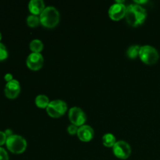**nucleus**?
Returning <instances> with one entry per match:
<instances>
[{
	"label": "nucleus",
	"mask_w": 160,
	"mask_h": 160,
	"mask_svg": "<svg viewBox=\"0 0 160 160\" xmlns=\"http://www.w3.org/2000/svg\"><path fill=\"white\" fill-rule=\"evenodd\" d=\"M6 145L11 152L20 154L26 150L28 144L24 138L18 134H12L7 138Z\"/></svg>",
	"instance_id": "obj_3"
},
{
	"label": "nucleus",
	"mask_w": 160,
	"mask_h": 160,
	"mask_svg": "<svg viewBox=\"0 0 160 160\" xmlns=\"http://www.w3.org/2000/svg\"><path fill=\"white\" fill-rule=\"evenodd\" d=\"M116 142H117V140H116V137L114 136V134H111V133H107L103 135L102 143L105 146L113 147Z\"/></svg>",
	"instance_id": "obj_15"
},
{
	"label": "nucleus",
	"mask_w": 160,
	"mask_h": 160,
	"mask_svg": "<svg viewBox=\"0 0 160 160\" xmlns=\"http://www.w3.org/2000/svg\"><path fill=\"white\" fill-rule=\"evenodd\" d=\"M127 6L123 3L116 2L109 7V16L112 20H120L125 17Z\"/></svg>",
	"instance_id": "obj_8"
},
{
	"label": "nucleus",
	"mask_w": 160,
	"mask_h": 160,
	"mask_svg": "<svg viewBox=\"0 0 160 160\" xmlns=\"http://www.w3.org/2000/svg\"><path fill=\"white\" fill-rule=\"evenodd\" d=\"M44 63V57L42 53L31 52L27 58V66L32 70H38Z\"/></svg>",
	"instance_id": "obj_9"
},
{
	"label": "nucleus",
	"mask_w": 160,
	"mask_h": 160,
	"mask_svg": "<svg viewBox=\"0 0 160 160\" xmlns=\"http://www.w3.org/2000/svg\"><path fill=\"white\" fill-rule=\"evenodd\" d=\"M5 80H6L7 82L12 81V80H13V78H12V75L11 74V73H6V74L5 75Z\"/></svg>",
	"instance_id": "obj_22"
},
{
	"label": "nucleus",
	"mask_w": 160,
	"mask_h": 160,
	"mask_svg": "<svg viewBox=\"0 0 160 160\" xmlns=\"http://www.w3.org/2000/svg\"><path fill=\"white\" fill-rule=\"evenodd\" d=\"M69 119L72 124L81 127L82 125H84L86 120H87V117L83 109L74 106V107L70 108L69 110Z\"/></svg>",
	"instance_id": "obj_6"
},
{
	"label": "nucleus",
	"mask_w": 160,
	"mask_h": 160,
	"mask_svg": "<svg viewBox=\"0 0 160 160\" xmlns=\"http://www.w3.org/2000/svg\"><path fill=\"white\" fill-rule=\"evenodd\" d=\"M39 17L41 23L45 28H54L59 21V12L54 6H46Z\"/></svg>",
	"instance_id": "obj_2"
},
{
	"label": "nucleus",
	"mask_w": 160,
	"mask_h": 160,
	"mask_svg": "<svg viewBox=\"0 0 160 160\" xmlns=\"http://www.w3.org/2000/svg\"><path fill=\"white\" fill-rule=\"evenodd\" d=\"M6 140H7V137H6L5 132L0 131V147H1V145H4L6 143Z\"/></svg>",
	"instance_id": "obj_21"
},
{
	"label": "nucleus",
	"mask_w": 160,
	"mask_h": 160,
	"mask_svg": "<svg viewBox=\"0 0 160 160\" xmlns=\"http://www.w3.org/2000/svg\"><path fill=\"white\" fill-rule=\"evenodd\" d=\"M77 134L82 142H89L94 137V130L89 125H82L78 128Z\"/></svg>",
	"instance_id": "obj_11"
},
{
	"label": "nucleus",
	"mask_w": 160,
	"mask_h": 160,
	"mask_svg": "<svg viewBox=\"0 0 160 160\" xmlns=\"http://www.w3.org/2000/svg\"><path fill=\"white\" fill-rule=\"evenodd\" d=\"M45 7V2L42 0H31L28 3V9L34 15L40 16Z\"/></svg>",
	"instance_id": "obj_12"
},
{
	"label": "nucleus",
	"mask_w": 160,
	"mask_h": 160,
	"mask_svg": "<svg viewBox=\"0 0 160 160\" xmlns=\"http://www.w3.org/2000/svg\"><path fill=\"white\" fill-rule=\"evenodd\" d=\"M8 57V51L6 47L0 42V61L4 60Z\"/></svg>",
	"instance_id": "obj_18"
},
{
	"label": "nucleus",
	"mask_w": 160,
	"mask_h": 160,
	"mask_svg": "<svg viewBox=\"0 0 160 160\" xmlns=\"http://www.w3.org/2000/svg\"><path fill=\"white\" fill-rule=\"evenodd\" d=\"M113 153L117 158L126 159L131 156V148L129 144L125 141H118L112 147Z\"/></svg>",
	"instance_id": "obj_7"
},
{
	"label": "nucleus",
	"mask_w": 160,
	"mask_h": 160,
	"mask_svg": "<svg viewBox=\"0 0 160 160\" xmlns=\"http://www.w3.org/2000/svg\"><path fill=\"white\" fill-rule=\"evenodd\" d=\"M20 92V84L17 80H12L6 83L5 87V95L7 98H15L18 96Z\"/></svg>",
	"instance_id": "obj_10"
},
{
	"label": "nucleus",
	"mask_w": 160,
	"mask_h": 160,
	"mask_svg": "<svg viewBox=\"0 0 160 160\" xmlns=\"http://www.w3.org/2000/svg\"><path fill=\"white\" fill-rule=\"evenodd\" d=\"M67 110V104L60 99L52 100L47 106V113L53 118H58L64 115Z\"/></svg>",
	"instance_id": "obj_5"
},
{
	"label": "nucleus",
	"mask_w": 160,
	"mask_h": 160,
	"mask_svg": "<svg viewBox=\"0 0 160 160\" xmlns=\"http://www.w3.org/2000/svg\"><path fill=\"white\" fill-rule=\"evenodd\" d=\"M139 57L143 62L148 65H152L158 61L159 54L157 49L152 45H143L141 46Z\"/></svg>",
	"instance_id": "obj_4"
},
{
	"label": "nucleus",
	"mask_w": 160,
	"mask_h": 160,
	"mask_svg": "<svg viewBox=\"0 0 160 160\" xmlns=\"http://www.w3.org/2000/svg\"><path fill=\"white\" fill-rule=\"evenodd\" d=\"M49 98L45 95H38L35 98V104L38 107L46 109L47 106L49 104Z\"/></svg>",
	"instance_id": "obj_13"
},
{
	"label": "nucleus",
	"mask_w": 160,
	"mask_h": 160,
	"mask_svg": "<svg viewBox=\"0 0 160 160\" xmlns=\"http://www.w3.org/2000/svg\"><path fill=\"white\" fill-rule=\"evenodd\" d=\"M141 46L138 45H131L127 50V56L130 59H135L138 56H139L140 53Z\"/></svg>",
	"instance_id": "obj_14"
},
{
	"label": "nucleus",
	"mask_w": 160,
	"mask_h": 160,
	"mask_svg": "<svg viewBox=\"0 0 160 160\" xmlns=\"http://www.w3.org/2000/svg\"><path fill=\"white\" fill-rule=\"evenodd\" d=\"M1 39H2V34L1 33H0V41H1Z\"/></svg>",
	"instance_id": "obj_24"
},
{
	"label": "nucleus",
	"mask_w": 160,
	"mask_h": 160,
	"mask_svg": "<svg viewBox=\"0 0 160 160\" xmlns=\"http://www.w3.org/2000/svg\"><path fill=\"white\" fill-rule=\"evenodd\" d=\"M0 160H9L7 152L2 147H0Z\"/></svg>",
	"instance_id": "obj_20"
},
{
	"label": "nucleus",
	"mask_w": 160,
	"mask_h": 160,
	"mask_svg": "<svg viewBox=\"0 0 160 160\" xmlns=\"http://www.w3.org/2000/svg\"><path fill=\"white\" fill-rule=\"evenodd\" d=\"M147 17V11L141 5L132 3L127 6L125 18L131 26L137 27L142 24Z\"/></svg>",
	"instance_id": "obj_1"
},
{
	"label": "nucleus",
	"mask_w": 160,
	"mask_h": 160,
	"mask_svg": "<svg viewBox=\"0 0 160 160\" xmlns=\"http://www.w3.org/2000/svg\"><path fill=\"white\" fill-rule=\"evenodd\" d=\"M78 127L76 126V125L74 124H70L69 125L68 128H67V131H68V133H70V134H77L78 133Z\"/></svg>",
	"instance_id": "obj_19"
},
{
	"label": "nucleus",
	"mask_w": 160,
	"mask_h": 160,
	"mask_svg": "<svg viewBox=\"0 0 160 160\" xmlns=\"http://www.w3.org/2000/svg\"><path fill=\"white\" fill-rule=\"evenodd\" d=\"M5 134H6V137H9V136H11V135H12V131H11V130H9V129H7L6 130V131H5Z\"/></svg>",
	"instance_id": "obj_23"
},
{
	"label": "nucleus",
	"mask_w": 160,
	"mask_h": 160,
	"mask_svg": "<svg viewBox=\"0 0 160 160\" xmlns=\"http://www.w3.org/2000/svg\"><path fill=\"white\" fill-rule=\"evenodd\" d=\"M27 23L31 28L37 27L39 23H41L40 17L37 15H34V14H31L27 18Z\"/></svg>",
	"instance_id": "obj_17"
},
{
	"label": "nucleus",
	"mask_w": 160,
	"mask_h": 160,
	"mask_svg": "<svg viewBox=\"0 0 160 160\" xmlns=\"http://www.w3.org/2000/svg\"><path fill=\"white\" fill-rule=\"evenodd\" d=\"M44 45L43 42L39 39H34L30 43V48L32 51V52H39L43 50Z\"/></svg>",
	"instance_id": "obj_16"
}]
</instances>
